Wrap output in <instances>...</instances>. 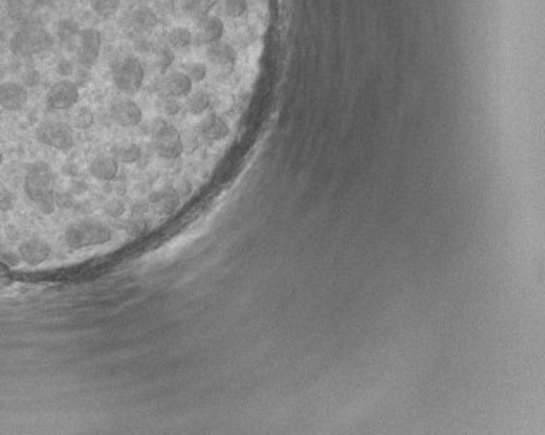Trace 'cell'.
<instances>
[{
  "mask_svg": "<svg viewBox=\"0 0 545 435\" xmlns=\"http://www.w3.org/2000/svg\"><path fill=\"white\" fill-rule=\"evenodd\" d=\"M59 0H35V6L37 7H54Z\"/></svg>",
  "mask_w": 545,
  "mask_h": 435,
  "instance_id": "obj_44",
  "label": "cell"
},
{
  "mask_svg": "<svg viewBox=\"0 0 545 435\" xmlns=\"http://www.w3.org/2000/svg\"><path fill=\"white\" fill-rule=\"evenodd\" d=\"M224 35V23L217 16H205L198 19L197 33L193 37V44L197 45H211L214 42H220Z\"/></svg>",
  "mask_w": 545,
  "mask_h": 435,
  "instance_id": "obj_12",
  "label": "cell"
},
{
  "mask_svg": "<svg viewBox=\"0 0 545 435\" xmlns=\"http://www.w3.org/2000/svg\"><path fill=\"white\" fill-rule=\"evenodd\" d=\"M62 173L68 174V177H76L78 173H80V169H78L76 165H64L62 166Z\"/></svg>",
  "mask_w": 545,
  "mask_h": 435,
  "instance_id": "obj_42",
  "label": "cell"
},
{
  "mask_svg": "<svg viewBox=\"0 0 545 435\" xmlns=\"http://www.w3.org/2000/svg\"><path fill=\"white\" fill-rule=\"evenodd\" d=\"M35 138L42 145L68 153L75 147V130L64 121H42L35 130Z\"/></svg>",
  "mask_w": 545,
  "mask_h": 435,
  "instance_id": "obj_6",
  "label": "cell"
},
{
  "mask_svg": "<svg viewBox=\"0 0 545 435\" xmlns=\"http://www.w3.org/2000/svg\"><path fill=\"white\" fill-rule=\"evenodd\" d=\"M56 205L61 209H71L75 205V196L69 190L66 192H56Z\"/></svg>",
  "mask_w": 545,
  "mask_h": 435,
  "instance_id": "obj_34",
  "label": "cell"
},
{
  "mask_svg": "<svg viewBox=\"0 0 545 435\" xmlns=\"http://www.w3.org/2000/svg\"><path fill=\"white\" fill-rule=\"evenodd\" d=\"M135 49H136V52L150 54L152 49H154V44L147 40V38H136V40H135Z\"/></svg>",
  "mask_w": 545,
  "mask_h": 435,
  "instance_id": "obj_38",
  "label": "cell"
},
{
  "mask_svg": "<svg viewBox=\"0 0 545 435\" xmlns=\"http://www.w3.org/2000/svg\"><path fill=\"white\" fill-rule=\"evenodd\" d=\"M80 31H81V26L80 23L75 21L73 18H64V19H59L56 25V37L57 40L61 42L62 47H66V49H76V44H78V37H80Z\"/></svg>",
  "mask_w": 545,
  "mask_h": 435,
  "instance_id": "obj_18",
  "label": "cell"
},
{
  "mask_svg": "<svg viewBox=\"0 0 545 435\" xmlns=\"http://www.w3.org/2000/svg\"><path fill=\"white\" fill-rule=\"evenodd\" d=\"M111 119L123 128H133L143 121V111L130 97L116 99L109 109Z\"/></svg>",
  "mask_w": 545,
  "mask_h": 435,
  "instance_id": "obj_9",
  "label": "cell"
},
{
  "mask_svg": "<svg viewBox=\"0 0 545 435\" xmlns=\"http://www.w3.org/2000/svg\"><path fill=\"white\" fill-rule=\"evenodd\" d=\"M161 85H162V95L178 97V99H180V97H188L193 88V83L183 71L167 73Z\"/></svg>",
  "mask_w": 545,
  "mask_h": 435,
  "instance_id": "obj_17",
  "label": "cell"
},
{
  "mask_svg": "<svg viewBox=\"0 0 545 435\" xmlns=\"http://www.w3.org/2000/svg\"><path fill=\"white\" fill-rule=\"evenodd\" d=\"M217 0H186L183 4V9L186 11V14L192 16L196 19H202L205 16H209L211 9L216 6Z\"/></svg>",
  "mask_w": 545,
  "mask_h": 435,
  "instance_id": "obj_24",
  "label": "cell"
},
{
  "mask_svg": "<svg viewBox=\"0 0 545 435\" xmlns=\"http://www.w3.org/2000/svg\"><path fill=\"white\" fill-rule=\"evenodd\" d=\"M54 37L50 31H47L44 26L38 23H26L14 31V35L9 40V50L16 57H35L38 54H44L54 47Z\"/></svg>",
  "mask_w": 545,
  "mask_h": 435,
  "instance_id": "obj_2",
  "label": "cell"
},
{
  "mask_svg": "<svg viewBox=\"0 0 545 435\" xmlns=\"http://www.w3.org/2000/svg\"><path fill=\"white\" fill-rule=\"evenodd\" d=\"M0 261L7 264L9 268H16L19 263H21V258H19V254H16L13 251H6V252H0Z\"/></svg>",
  "mask_w": 545,
  "mask_h": 435,
  "instance_id": "obj_36",
  "label": "cell"
},
{
  "mask_svg": "<svg viewBox=\"0 0 545 435\" xmlns=\"http://www.w3.org/2000/svg\"><path fill=\"white\" fill-rule=\"evenodd\" d=\"M7 273H9V266L0 261V277H2V275H7Z\"/></svg>",
  "mask_w": 545,
  "mask_h": 435,
  "instance_id": "obj_45",
  "label": "cell"
},
{
  "mask_svg": "<svg viewBox=\"0 0 545 435\" xmlns=\"http://www.w3.org/2000/svg\"><path fill=\"white\" fill-rule=\"evenodd\" d=\"M7 13H9L14 21H19L21 25L35 23L30 19V9L25 4V0H9V2H7Z\"/></svg>",
  "mask_w": 545,
  "mask_h": 435,
  "instance_id": "obj_26",
  "label": "cell"
},
{
  "mask_svg": "<svg viewBox=\"0 0 545 435\" xmlns=\"http://www.w3.org/2000/svg\"><path fill=\"white\" fill-rule=\"evenodd\" d=\"M78 100H80V87L69 78H62L47 92L45 107L49 111H68L76 106Z\"/></svg>",
  "mask_w": 545,
  "mask_h": 435,
  "instance_id": "obj_7",
  "label": "cell"
},
{
  "mask_svg": "<svg viewBox=\"0 0 545 435\" xmlns=\"http://www.w3.org/2000/svg\"><path fill=\"white\" fill-rule=\"evenodd\" d=\"M25 193L42 215H54L56 205V173L45 161L30 165L25 174Z\"/></svg>",
  "mask_w": 545,
  "mask_h": 435,
  "instance_id": "obj_1",
  "label": "cell"
},
{
  "mask_svg": "<svg viewBox=\"0 0 545 435\" xmlns=\"http://www.w3.org/2000/svg\"><path fill=\"white\" fill-rule=\"evenodd\" d=\"M2 161H4V155H2V153H0V166H2Z\"/></svg>",
  "mask_w": 545,
  "mask_h": 435,
  "instance_id": "obj_46",
  "label": "cell"
},
{
  "mask_svg": "<svg viewBox=\"0 0 545 435\" xmlns=\"http://www.w3.org/2000/svg\"><path fill=\"white\" fill-rule=\"evenodd\" d=\"M104 211H106L109 218L119 220V218L126 213V204H124L121 199H118V197H112V199H109L106 204H104Z\"/></svg>",
  "mask_w": 545,
  "mask_h": 435,
  "instance_id": "obj_31",
  "label": "cell"
},
{
  "mask_svg": "<svg viewBox=\"0 0 545 435\" xmlns=\"http://www.w3.org/2000/svg\"><path fill=\"white\" fill-rule=\"evenodd\" d=\"M88 173L99 181H112L119 174V162L112 155H97L88 165Z\"/></svg>",
  "mask_w": 545,
  "mask_h": 435,
  "instance_id": "obj_15",
  "label": "cell"
},
{
  "mask_svg": "<svg viewBox=\"0 0 545 435\" xmlns=\"http://www.w3.org/2000/svg\"><path fill=\"white\" fill-rule=\"evenodd\" d=\"M183 73L190 78L192 83H200V81H204L205 76H208V68H205V64H202V62H186V64L183 66Z\"/></svg>",
  "mask_w": 545,
  "mask_h": 435,
  "instance_id": "obj_28",
  "label": "cell"
},
{
  "mask_svg": "<svg viewBox=\"0 0 545 435\" xmlns=\"http://www.w3.org/2000/svg\"><path fill=\"white\" fill-rule=\"evenodd\" d=\"M223 9L228 18L236 19V18H242V16L247 13L248 4L247 0H224Z\"/></svg>",
  "mask_w": 545,
  "mask_h": 435,
  "instance_id": "obj_29",
  "label": "cell"
},
{
  "mask_svg": "<svg viewBox=\"0 0 545 435\" xmlns=\"http://www.w3.org/2000/svg\"><path fill=\"white\" fill-rule=\"evenodd\" d=\"M85 190H87V185H85L83 181H80V180H73L71 189H69V192H71L73 196H80V193H83Z\"/></svg>",
  "mask_w": 545,
  "mask_h": 435,
  "instance_id": "obj_41",
  "label": "cell"
},
{
  "mask_svg": "<svg viewBox=\"0 0 545 435\" xmlns=\"http://www.w3.org/2000/svg\"><path fill=\"white\" fill-rule=\"evenodd\" d=\"M152 147H154L159 157L167 159V161L180 159L183 149H185L180 131L173 124L166 121L154 123V128H152Z\"/></svg>",
  "mask_w": 545,
  "mask_h": 435,
  "instance_id": "obj_5",
  "label": "cell"
},
{
  "mask_svg": "<svg viewBox=\"0 0 545 435\" xmlns=\"http://www.w3.org/2000/svg\"><path fill=\"white\" fill-rule=\"evenodd\" d=\"M193 44V35L188 28H183V26H176V28L169 30L166 35V45H169L171 49H186Z\"/></svg>",
  "mask_w": 545,
  "mask_h": 435,
  "instance_id": "obj_23",
  "label": "cell"
},
{
  "mask_svg": "<svg viewBox=\"0 0 545 435\" xmlns=\"http://www.w3.org/2000/svg\"><path fill=\"white\" fill-rule=\"evenodd\" d=\"M185 107L192 116L204 114V112H208L209 107H211V95L204 90L190 93L188 99H186Z\"/></svg>",
  "mask_w": 545,
  "mask_h": 435,
  "instance_id": "obj_22",
  "label": "cell"
},
{
  "mask_svg": "<svg viewBox=\"0 0 545 435\" xmlns=\"http://www.w3.org/2000/svg\"><path fill=\"white\" fill-rule=\"evenodd\" d=\"M21 83L25 85L26 88L37 87V85L40 83V73H38L37 69H28V71H26L25 75H23Z\"/></svg>",
  "mask_w": 545,
  "mask_h": 435,
  "instance_id": "obj_35",
  "label": "cell"
},
{
  "mask_svg": "<svg viewBox=\"0 0 545 435\" xmlns=\"http://www.w3.org/2000/svg\"><path fill=\"white\" fill-rule=\"evenodd\" d=\"M147 208H149V204L147 202H135L133 205H131V216L135 218H143L147 213Z\"/></svg>",
  "mask_w": 545,
  "mask_h": 435,
  "instance_id": "obj_39",
  "label": "cell"
},
{
  "mask_svg": "<svg viewBox=\"0 0 545 435\" xmlns=\"http://www.w3.org/2000/svg\"><path fill=\"white\" fill-rule=\"evenodd\" d=\"M198 131L208 142H220L229 135V126L227 119L221 118L216 112H209L200 124H198Z\"/></svg>",
  "mask_w": 545,
  "mask_h": 435,
  "instance_id": "obj_13",
  "label": "cell"
},
{
  "mask_svg": "<svg viewBox=\"0 0 545 435\" xmlns=\"http://www.w3.org/2000/svg\"><path fill=\"white\" fill-rule=\"evenodd\" d=\"M152 64L159 73H166L169 66L174 62V52L169 45H154L150 52Z\"/></svg>",
  "mask_w": 545,
  "mask_h": 435,
  "instance_id": "obj_21",
  "label": "cell"
},
{
  "mask_svg": "<svg viewBox=\"0 0 545 435\" xmlns=\"http://www.w3.org/2000/svg\"><path fill=\"white\" fill-rule=\"evenodd\" d=\"M93 121H95V116H93V111L88 106L80 107L73 116V128H78V130H88L92 128Z\"/></svg>",
  "mask_w": 545,
  "mask_h": 435,
  "instance_id": "obj_27",
  "label": "cell"
},
{
  "mask_svg": "<svg viewBox=\"0 0 545 435\" xmlns=\"http://www.w3.org/2000/svg\"><path fill=\"white\" fill-rule=\"evenodd\" d=\"M111 155L123 165H133L142 157V147L135 142H118L111 147Z\"/></svg>",
  "mask_w": 545,
  "mask_h": 435,
  "instance_id": "obj_19",
  "label": "cell"
},
{
  "mask_svg": "<svg viewBox=\"0 0 545 435\" xmlns=\"http://www.w3.org/2000/svg\"><path fill=\"white\" fill-rule=\"evenodd\" d=\"M16 204H18V197H16L13 190L0 189V213L13 211Z\"/></svg>",
  "mask_w": 545,
  "mask_h": 435,
  "instance_id": "obj_32",
  "label": "cell"
},
{
  "mask_svg": "<svg viewBox=\"0 0 545 435\" xmlns=\"http://www.w3.org/2000/svg\"><path fill=\"white\" fill-rule=\"evenodd\" d=\"M18 254L23 263L30 264V266H38V264L45 263L52 254V247L47 240L40 237H31V239L23 240L19 244Z\"/></svg>",
  "mask_w": 545,
  "mask_h": 435,
  "instance_id": "obj_11",
  "label": "cell"
},
{
  "mask_svg": "<svg viewBox=\"0 0 545 435\" xmlns=\"http://www.w3.org/2000/svg\"><path fill=\"white\" fill-rule=\"evenodd\" d=\"M157 13H155L152 7L142 6L138 7V9H135L133 14H131V25L135 26V30L138 31V33H149V31L157 26Z\"/></svg>",
  "mask_w": 545,
  "mask_h": 435,
  "instance_id": "obj_20",
  "label": "cell"
},
{
  "mask_svg": "<svg viewBox=\"0 0 545 435\" xmlns=\"http://www.w3.org/2000/svg\"><path fill=\"white\" fill-rule=\"evenodd\" d=\"M159 107H161V111L164 112L166 116H176V114H180L183 106H181V102L178 97L162 95L161 100H159Z\"/></svg>",
  "mask_w": 545,
  "mask_h": 435,
  "instance_id": "obj_30",
  "label": "cell"
},
{
  "mask_svg": "<svg viewBox=\"0 0 545 435\" xmlns=\"http://www.w3.org/2000/svg\"><path fill=\"white\" fill-rule=\"evenodd\" d=\"M90 7L100 19H111L112 16L118 14L121 0H90Z\"/></svg>",
  "mask_w": 545,
  "mask_h": 435,
  "instance_id": "obj_25",
  "label": "cell"
},
{
  "mask_svg": "<svg viewBox=\"0 0 545 435\" xmlns=\"http://www.w3.org/2000/svg\"><path fill=\"white\" fill-rule=\"evenodd\" d=\"M157 9L162 14H173L174 13V0H157Z\"/></svg>",
  "mask_w": 545,
  "mask_h": 435,
  "instance_id": "obj_40",
  "label": "cell"
},
{
  "mask_svg": "<svg viewBox=\"0 0 545 435\" xmlns=\"http://www.w3.org/2000/svg\"><path fill=\"white\" fill-rule=\"evenodd\" d=\"M102 33L95 28H81L76 44V59L81 68H88L97 64L102 50Z\"/></svg>",
  "mask_w": 545,
  "mask_h": 435,
  "instance_id": "obj_8",
  "label": "cell"
},
{
  "mask_svg": "<svg viewBox=\"0 0 545 435\" xmlns=\"http://www.w3.org/2000/svg\"><path fill=\"white\" fill-rule=\"evenodd\" d=\"M190 189H192V186H190L188 181L183 180V181H180V186H178V189H174V190H176L178 196H186V193L190 192Z\"/></svg>",
  "mask_w": 545,
  "mask_h": 435,
  "instance_id": "obj_43",
  "label": "cell"
},
{
  "mask_svg": "<svg viewBox=\"0 0 545 435\" xmlns=\"http://www.w3.org/2000/svg\"><path fill=\"white\" fill-rule=\"evenodd\" d=\"M205 57L217 68H233L236 64V50L228 42H214L208 45Z\"/></svg>",
  "mask_w": 545,
  "mask_h": 435,
  "instance_id": "obj_16",
  "label": "cell"
},
{
  "mask_svg": "<svg viewBox=\"0 0 545 435\" xmlns=\"http://www.w3.org/2000/svg\"><path fill=\"white\" fill-rule=\"evenodd\" d=\"M145 68L136 56H124L112 68V83L124 95H135L142 90Z\"/></svg>",
  "mask_w": 545,
  "mask_h": 435,
  "instance_id": "obj_4",
  "label": "cell"
},
{
  "mask_svg": "<svg viewBox=\"0 0 545 435\" xmlns=\"http://www.w3.org/2000/svg\"><path fill=\"white\" fill-rule=\"evenodd\" d=\"M149 204L150 208L154 209V213L166 216L171 215V213L178 208V204H180V196L176 193L174 186H164V189L155 190V192L150 193Z\"/></svg>",
  "mask_w": 545,
  "mask_h": 435,
  "instance_id": "obj_14",
  "label": "cell"
},
{
  "mask_svg": "<svg viewBox=\"0 0 545 435\" xmlns=\"http://www.w3.org/2000/svg\"><path fill=\"white\" fill-rule=\"evenodd\" d=\"M28 88L21 81H2L0 83V109L9 112L23 111L28 104Z\"/></svg>",
  "mask_w": 545,
  "mask_h": 435,
  "instance_id": "obj_10",
  "label": "cell"
},
{
  "mask_svg": "<svg viewBox=\"0 0 545 435\" xmlns=\"http://www.w3.org/2000/svg\"><path fill=\"white\" fill-rule=\"evenodd\" d=\"M66 244L73 251L104 246L112 240V230L106 223L97 220H80L69 225L64 233Z\"/></svg>",
  "mask_w": 545,
  "mask_h": 435,
  "instance_id": "obj_3",
  "label": "cell"
},
{
  "mask_svg": "<svg viewBox=\"0 0 545 435\" xmlns=\"http://www.w3.org/2000/svg\"><path fill=\"white\" fill-rule=\"evenodd\" d=\"M56 71L57 75L62 76V78H69L71 75H75V62H73L71 59H68V57H64V59H61L59 62H57L56 66Z\"/></svg>",
  "mask_w": 545,
  "mask_h": 435,
  "instance_id": "obj_33",
  "label": "cell"
},
{
  "mask_svg": "<svg viewBox=\"0 0 545 435\" xmlns=\"http://www.w3.org/2000/svg\"><path fill=\"white\" fill-rule=\"evenodd\" d=\"M75 73H76L75 83L78 85V87H87L88 81H90V71H88V68H80Z\"/></svg>",
  "mask_w": 545,
  "mask_h": 435,
  "instance_id": "obj_37",
  "label": "cell"
}]
</instances>
